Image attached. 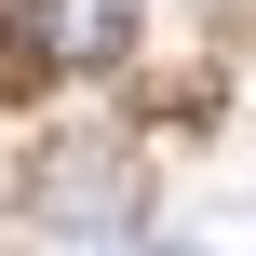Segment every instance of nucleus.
I'll list each match as a JSON object with an SVG mask.
<instances>
[{
	"label": "nucleus",
	"instance_id": "nucleus-1",
	"mask_svg": "<svg viewBox=\"0 0 256 256\" xmlns=\"http://www.w3.org/2000/svg\"><path fill=\"white\" fill-rule=\"evenodd\" d=\"M27 54L40 68H122L135 54V0H27Z\"/></svg>",
	"mask_w": 256,
	"mask_h": 256
},
{
	"label": "nucleus",
	"instance_id": "nucleus-3",
	"mask_svg": "<svg viewBox=\"0 0 256 256\" xmlns=\"http://www.w3.org/2000/svg\"><path fill=\"white\" fill-rule=\"evenodd\" d=\"M148 256H256V202H243V216H176Z\"/></svg>",
	"mask_w": 256,
	"mask_h": 256
},
{
	"label": "nucleus",
	"instance_id": "nucleus-2",
	"mask_svg": "<svg viewBox=\"0 0 256 256\" xmlns=\"http://www.w3.org/2000/svg\"><path fill=\"white\" fill-rule=\"evenodd\" d=\"M68 162H81V176H54L40 202H54L68 230H108V216H122V148H68Z\"/></svg>",
	"mask_w": 256,
	"mask_h": 256
}]
</instances>
